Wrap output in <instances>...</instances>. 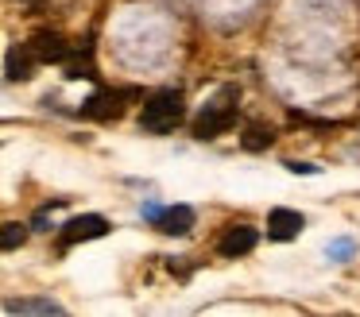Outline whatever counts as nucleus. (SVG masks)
<instances>
[{"label":"nucleus","instance_id":"7","mask_svg":"<svg viewBox=\"0 0 360 317\" xmlns=\"http://www.w3.org/2000/svg\"><path fill=\"white\" fill-rule=\"evenodd\" d=\"M27 51L35 54V62H66L70 43H66L58 31H35V35L27 39Z\"/></svg>","mask_w":360,"mask_h":317},{"label":"nucleus","instance_id":"6","mask_svg":"<svg viewBox=\"0 0 360 317\" xmlns=\"http://www.w3.org/2000/svg\"><path fill=\"white\" fill-rule=\"evenodd\" d=\"M259 232L252 228V224H229L225 236L217 240V252L225 255V259H240V255H248L252 247H256Z\"/></svg>","mask_w":360,"mask_h":317},{"label":"nucleus","instance_id":"2","mask_svg":"<svg viewBox=\"0 0 360 317\" xmlns=\"http://www.w3.org/2000/svg\"><path fill=\"white\" fill-rule=\"evenodd\" d=\"M236 101H240V89H233V85H229V89H221L217 97H213L210 105L202 108V116L194 120V136H198V139H217V136H225V131L236 124V108H240Z\"/></svg>","mask_w":360,"mask_h":317},{"label":"nucleus","instance_id":"11","mask_svg":"<svg viewBox=\"0 0 360 317\" xmlns=\"http://www.w3.org/2000/svg\"><path fill=\"white\" fill-rule=\"evenodd\" d=\"M271 143H275V128H267V124H248L244 128V147L248 151H267Z\"/></svg>","mask_w":360,"mask_h":317},{"label":"nucleus","instance_id":"12","mask_svg":"<svg viewBox=\"0 0 360 317\" xmlns=\"http://www.w3.org/2000/svg\"><path fill=\"white\" fill-rule=\"evenodd\" d=\"M24 244H27V224H20V221L0 224V252H16Z\"/></svg>","mask_w":360,"mask_h":317},{"label":"nucleus","instance_id":"5","mask_svg":"<svg viewBox=\"0 0 360 317\" xmlns=\"http://www.w3.org/2000/svg\"><path fill=\"white\" fill-rule=\"evenodd\" d=\"M143 213H148L151 221H155V228L167 232V236H186V232L194 228V209H190V205H171V209L148 205Z\"/></svg>","mask_w":360,"mask_h":317},{"label":"nucleus","instance_id":"9","mask_svg":"<svg viewBox=\"0 0 360 317\" xmlns=\"http://www.w3.org/2000/svg\"><path fill=\"white\" fill-rule=\"evenodd\" d=\"M32 70H35V54L27 51V43L8 46V54H4V77H8V82H27Z\"/></svg>","mask_w":360,"mask_h":317},{"label":"nucleus","instance_id":"13","mask_svg":"<svg viewBox=\"0 0 360 317\" xmlns=\"http://www.w3.org/2000/svg\"><path fill=\"white\" fill-rule=\"evenodd\" d=\"M66 77H94V62H89V54L66 62Z\"/></svg>","mask_w":360,"mask_h":317},{"label":"nucleus","instance_id":"3","mask_svg":"<svg viewBox=\"0 0 360 317\" xmlns=\"http://www.w3.org/2000/svg\"><path fill=\"white\" fill-rule=\"evenodd\" d=\"M109 236V221L101 213H82V216H70L58 232V247H74V244H86V240H101Z\"/></svg>","mask_w":360,"mask_h":317},{"label":"nucleus","instance_id":"14","mask_svg":"<svg viewBox=\"0 0 360 317\" xmlns=\"http://www.w3.org/2000/svg\"><path fill=\"white\" fill-rule=\"evenodd\" d=\"M352 255V240H333V244H329V259H349Z\"/></svg>","mask_w":360,"mask_h":317},{"label":"nucleus","instance_id":"1","mask_svg":"<svg viewBox=\"0 0 360 317\" xmlns=\"http://www.w3.org/2000/svg\"><path fill=\"white\" fill-rule=\"evenodd\" d=\"M182 116H186V101H182V93H179V89H159V93H151V97L143 101L140 128L163 136V131H174V128H179Z\"/></svg>","mask_w":360,"mask_h":317},{"label":"nucleus","instance_id":"4","mask_svg":"<svg viewBox=\"0 0 360 317\" xmlns=\"http://www.w3.org/2000/svg\"><path fill=\"white\" fill-rule=\"evenodd\" d=\"M132 97H136V89H97L94 97L82 105V112H86L89 120H117Z\"/></svg>","mask_w":360,"mask_h":317},{"label":"nucleus","instance_id":"10","mask_svg":"<svg viewBox=\"0 0 360 317\" xmlns=\"http://www.w3.org/2000/svg\"><path fill=\"white\" fill-rule=\"evenodd\" d=\"M4 309L8 313H63V306L55 298H8Z\"/></svg>","mask_w":360,"mask_h":317},{"label":"nucleus","instance_id":"8","mask_svg":"<svg viewBox=\"0 0 360 317\" xmlns=\"http://www.w3.org/2000/svg\"><path fill=\"white\" fill-rule=\"evenodd\" d=\"M302 228L306 221L298 209H271V216H267V236L271 240H295Z\"/></svg>","mask_w":360,"mask_h":317},{"label":"nucleus","instance_id":"15","mask_svg":"<svg viewBox=\"0 0 360 317\" xmlns=\"http://www.w3.org/2000/svg\"><path fill=\"white\" fill-rule=\"evenodd\" d=\"M287 170H295V174H318V167H310V162H287Z\"/></svg>","mask_w":360,"mask_h":317}]
</instances>
